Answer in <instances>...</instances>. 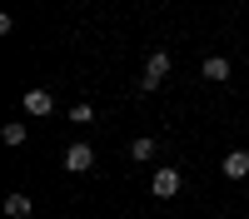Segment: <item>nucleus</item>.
<instances>
[{
	"label": "nucleus",
	"instance_id": "nucleus-1",
	"mask_svg": "<svg viewBox=\"0 0 249 219\" xmlns=\"http://www.w3.org/2000/svg\"><path fill=\"white\" fill-rule=\"evenodd\" d=\"M164 75H170V50H150V60H144V75H140V90L155 95L164 85Z\"/></svg>",
	"mask_w": 249,
	"mask_h": 219
},
{
	"label": "nucleus",
	"instance_id": "nucleus-2",
	"mask_svg": "<svg viewBox=\"0 0 249 219\" xmlns=\"http://www.w3.org/2000/svg\"><path fill=\"white\" fill-rule=\"evenodd\" d=\"M150 194H155V199H175V194H179V169H170V165L155 169V174H150Z\"/></svg>",
	"mask_w": 249,
	"mask_h": 219
},
{
	"label": "nucleus",
	"instance_id": "nucleus-3",
	"mask_svg": "<svg viewBox=\"0 0 249 219\" xmlns=\"http://www.w3.org/2000/svg\"><path fill=\"white\" fill-rule=\"evenodd\" d=\"M60 165H65L70 174H85V169H95V150H90V145H70Z\"/></svg>",
	"mask_w": 249,
	"mask_h": 219
},
{
	"label": "nucleus",
	"instance_id": "nucleus-4",
	"mask_svg": "<svg viewBox=\"0 0 249 219\" xmlns=\"http://www.w3.org/2000/svg\"><path fill=\"white\" fill-rule=\"evenodd\" d=\"M20 105H25V115L45 119V115H55V95H50V90H30L25 100H20Z\"/></svg>",
	"mask_w": 249,
	"mask_h": 219
},
{
	"label": "nucleus",
	"instance_id": "nucleus-5",
	"mask_svg": "<svg viewBox=\"0 0 249 219\" xmlns=\"http://www.w3.org/2000/svg\"><path fill=\"white\" fill-rule=\"evenodd\" d=\"M224 174H230V179H244V174H249V150H230V154H224Z\"/></svg>",
	"mask_w": 249,
	"mask_h": 219
},
{
	"label": "nucleus",
	"instance_id": "nucleus-6",
	"mask_svg": "<svg viewBox=\"0 0 249 219\" xmlns=\"http://www.w3.org/2000/svg\"><path fill=\"white\" fill-rule=\"evenodd\" d=\"M155 150H160V139H155V135L130 139V159H140V165H144V159H155Z\"/></svg>",
	"mask_w": 249,
	"mask_h": 219
},
{
	"label": "nucleus",
	"instance_id": "nucleus-7",
	"mask_svg": "<svg viewBox=\"0 0 249 219\" xmlns=\"http://www.w3.org/2000/svg\"><path fill=\"white\" fill-rule=\"evenodd\" d=\"M204 80H230V60L224 55H204Z\"/></svg>",
	"mask_w": 249,
	"mask_h": 219
},
{
	"label": "nucleus",
	"instance_id": "nucleus-8",
	"mask_svg": "<svg viewBox=\"0 0 249 219\" xmlns=\"http://www.w3.org/2000/svg\"><path fill=\"white\" fill-rule=\"evenodd\" d=\"M5 214H10V219H30V194H20V189H15V194L5 199Z\"/></svg>",
	"mask_w": 249,
	"mask_h": 219
},
{
	"label": "nucleus",
	"instance_id": "nucleus-9",
	"mask_svg": "<svg viewBox=\"0 0 249 219\" xmlns=\"http://www.w3.org/2000/svg\"><path fill=\"white\" fill-rule=\"evenodd\" d=\"M25 135H30V130H25V125H20V119H10V125H5V130H0V139H5V145H10V150H20V145H25Z\"/></svg>",
	"mask_w": 249,
	"mask_h": 219
},
{
	"label": "nucleus",
	"instance_id": "nucleus-10",
	"mask_svg": "<svg viewBox=\"0 0 249 219\" xmlns=\"http://www.w3.org/2000/svg\"><path fill=\"white\" fill-rule=\"evenodd\" d=\"M70 119H75V125H90L95 110H90V105H70Z\"/></svg>",
	"mask_w": 249,
	"mask_h": 219
}]
</instances>
